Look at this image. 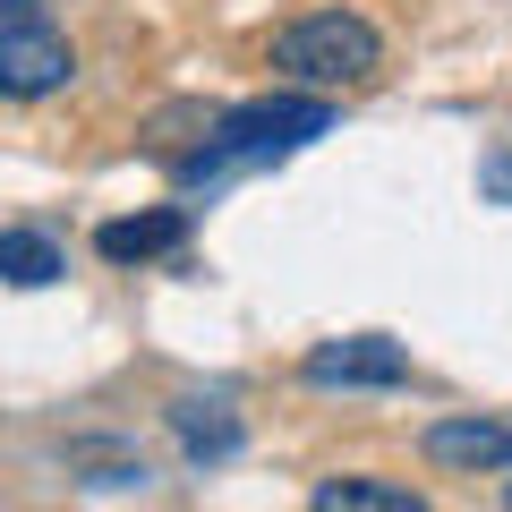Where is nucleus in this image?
Here are the masks:
<instances>
[{
  "label": "nucleus",
  "instance_id": "obj_1",
  "mask_svg": "<svg viewBox=\"0 0 512 512\" xmlns=\"http://www.w3.org/2000/svg\"><path fill=\"white\" fill-rule=\"evenodd\" d=\"M274 69L299 77V86L333 94V86H367L384 69V35L359 18V9H316V18L282 26L274 35Z\"/></svg>",
  "mask_w": 512,
  "mask_h": 512
},
{
  "label": "nucleus",
  "instance_id": "obj_2",
  "mask_svg": "<svg viewBox=\"0 0 512 512\" xmlns=\"http://www.w3.org/2000/svg\"><path fill=\"white\" fill-rule=\"evenodd\" d=\"M308 137H333V103L325 94H265V103H239L214 120L205 154L188 171H214V163H274V154L308 146Z\"/></svg>",
  "mask_w": 512,
  "mask_h": 512
},
{
  "label": "nucleus",
  "instance_id": "obj_3",
  "mask_svg": "<svg viewBox=\"0 0 512 512\" xmlns=\"http://www.w3.org/2000/svg\"><path fill=\"white\" fill-rule=\"evenodd\" d=\"M69 77H77V52L52 26V9L43 0H0V94L9 103H43Z\"/></svg>",
  "mask_w": 512,
  "mask_h": 512
},
{
  "label": "nucleus",
  "instance_id": "obj_4",
  "mask_svg": "<svg viewBox=\"0 0 512 512\" xmlns=\"http://www.w3.org/2000/svg\"><path fill=\"white\" fill-rule=\"evenodd\" d=\"M299 376L308 384H342V393H359V384H410V350L384 342V333H350V342H316L308 359H299Z\"/></svg>",
  "mask_w": 512,
  "mask_h": 512
},
{
  "label": "nucleus",
  "instance_id": "obj_5",
  "mask_svg": "<svg viewBox=\"0 0 512 512\" xmlns=\"http://www.w3.org/2000/svg\"><path fill=\"white\" fill-rule=\"evenodd\" d=\"M427 461L436 470H512V419H436L427 427Z\"/></svg>",
  "mask_w": 512,
  "mask_h": 512
},
{
  "label": "nucleus",
  "instance_id": "obj_6",
  "mask_svg": "<svg viewBox=\"0 0 512 512\" xmlns=\"http://www.w3.org/2000/svg\"><path fill=\"white\" fill-rule=\"evenodd\" d=\"M94 248H103L111 265H146V256H171V248H188V214H180V205L120 214V222H103V231H94Z\"/></svg>",
  "mask_w": 512,
  "mask_h": 512
},
{
  "label": "nucleus",
  "instance_id": "obj_7",
  "mask_svg": "<svg viewBox=\"0 0 512 512\" xmlns=\"http://www.w3.org/2000/svg\"><path fill=\"white\" fill-rule=\"evenodd\" d=\"M308 512H427V495L393 487V478H325L308 495Z\"/></svg>",
  "mask_w": 512,
  "mask_h": 512
},
{
  "label": "nucleus",
  "instance_id": "obj_8",
  "mask_svg": "<svg viewBox=\"0 0 512 512\" xmlns=\"http://www.w3.org/2000/svg\"><path fill=\"white\" fill-rule=\"evenodd\" d=\"M171 436H180L188 461H222V453H239V419H231L222 402H171Z\"/></svg>",
  "mask_w": 512,
  "mask_h": 512
},
{
  "label": "nucleus",
  "instance_id": "obj_9",
  "mask_svg": "<svg viewBox=\"0 0 512 512\" xmlns=\"http://www.w3.org/2000/svg\"><path fill=\"white\" fill-rule=\"evenodd\" d=\"M0 282H9V291H43V282H60V248L43 231H0Z\"/></svg>",
  "mask_w": 512,
  "mask_h": 512
},
{
  "label": "nucleus",
  "instance_id": "obj_10",
  "mask_svg": "<svg viewBox=\"0 0 512 512\" xmlns=\"http://www.w3.org/2000/svg\"><path fill=\"white\" fill-rule=\"evenodd\" d=\"M504 512H512V487H504Z\"/></svg>",
  "mask_w": 512,
  "mask_h": 512
}]
</instances>
